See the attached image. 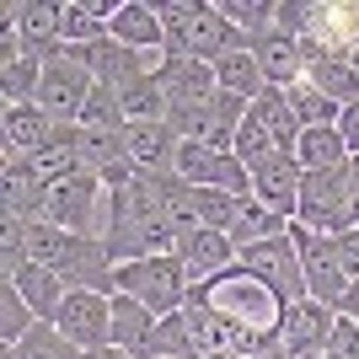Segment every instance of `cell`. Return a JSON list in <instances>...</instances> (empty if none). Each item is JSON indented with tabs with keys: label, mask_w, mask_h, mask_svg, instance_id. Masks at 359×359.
Returning a JSON list of instances; mask_svg holds the SVG:
<instances>
[{
	"label": "cell",
	"mask_w": 359,
	"mask_h": 359,
	"mask_svg": "<svg viewBox=\"0 0 359 359\" xmlns=\"http://www.w3.org/2000/svg\"><path fill=\"white\" fill-rule=\"evenodd\" d=\"M252 118L263 123V129H269L273 140H279V150H290V156H295V140H300V118H295V107H290V97L285 91H263V97H257L252 102Z\"/></svg>",
	"instance_id": "31"
},
{
	"label": "cell",
	"mask_w": 359,
	"mask_h": 359,
	"mask_svg": "<svg viewBox=\"0 0 359 359\" xmlns=\"http://www.w3.org/2000/svg\"><path fill=\"white\" fill-rule=\"evenodd\" d=\"M166 22V54H188V60H225L231 48H247L231 22H225L220 0H156Z\"/></svg>",
	"instance_id": "1"
},
{
	"label": "cell",
	"mask_w": 359,
	"mask_h": 359,
	"mask_svg": "<svg viewBox=\"0 0 359 359\" xmlns=\"http://www.w3.org/2000/svg\"><path fill=\"white\" fill-rule=\"evenodd\" d=\"M338 316H348V322H359V279L348 285V295H344V306H338Z\"/></svg>",
	"instance_id": "44"
},
{
	"label": "cell",
	"mask_w": 359,
	"mask_h": 359,
	"mask_svg": "<svg viewBox=\"0 0 359 359\" xmlns=\"http://www.w3.org/2000/svg\"><path fill=\"white\" fill-rule=\"evenodd\" d=\"M348 194H354V225H359V156H348Z\"/></svg>",
	"instance_id": "45"
},
{
	"label": "cell",
	"mask_w": 359,
	"mask_h": 359,
	"mask_svg": "<svg viewBox=\"0 0 359 359\" xmlns=\"http://www.w3.org/2000/svg\"><path fill=\"white\" fill-rule=\"evenodd\" d=\"M140 359H198V344H194V327H188V316L172 311L156 322L150 332V344L140 348Z\"/></svg>",
	"instance_id": "30"
},
{
	"label": "cell",
	"mask_w": 359,
	"mask_h": 359,
	"mask_svg": "<svg viewBox=\"0 0 359 359\" xmlns=\"http://www.w3.org/2000/svg\"><path fill=\"white\" fill-rule=\"evenodd\" d=\"M91 86H97V75H91L81 60H70V48H65L60 60H48V70H43L38 107H43L54 123H75L81 107H86V97H91Z\"/></svg>",
	"instance_id": "10"
},
{
	"label": "cell",
	"mask_w": 359,
	"mask_h": 359,
	"mask_svg": "<svg viewBox=\"0 0 359 359\" xmlns=\"http://www.w3.org/2000/svg\"><path fill=\"white\" fill-rule=\"evenodd\" d=\"M285 97H290V107H295L300 129H338V118H344V107L332 102L327 91H316L311 81H295Z\"/></svg>",
	"instance_id": "34"
},
{
	"label": "cell",
	"mask_w": 359,
	"mask_h": 359,
	"mask_svg": "<svg viewBox=\"0 0 359 359\" xmlns=\"http://www.w3.org/2000/svg\"><path fill=\"white\" fill-rule=\"evenodd\" d=\"M156 322H161V316L150 311V306H140L135 295H113V348H123V354L140 359V348L150 344Z\"/></svg>",
	"instance_id": "27"
},
{
	"label": "cell",
	"mask_w": 359,
	"mask_h": 359,
	"mask_svg": "<svg viewBox=\"0 0 359 359\" xmlns=\"http://www.w3.org/2000/svg\"><path fill=\"white\" fill-rule=\"evenodd\" d=\"M156 81H161L172 113H177V107H210V97L220 91L215 86V65L188 60V54H166V65L156 70Z\"/></svg>",
	"instance_id": "14"
},
{
	"label": "cell",
	"mask_w": 359,
	"mask_h": 359,
	"mask_svg": "<svg viewBox=\"0 0 359 359\" xmlns=\"http://www.w3.org/2000/svg\"><path fill=\"white\" fill-rule=\"evenodd\" d=\"M290 241H295V252H300V273H306V300H322V306H344L348 295V269H344V257H338V241L332 236H316V231H306L300 220H290Z\"/></svg>",
	"instance_id": "6"
},
{
	"label": "cell",
	"mask_w": 359,
	"mask_h": 359,
	"mask_svg": "<svg viewBox=\"0 0 359 359\" xmlns=\"http://www.w3.org/2000/svg\"><path fill=\"white\" fill-rule=\"evenodd\" d=\"M236 263L247 273H257L285 306L306 300V273H300V252H295V241H290V231H285V236H273V241H257V247H241Z\"/></svg>",
	"instance_id": "8"
},
{
	"label": "cell",
	"mask_w": 359,
	"mask_h": 359,
	"mask_svg": "<svg viewBox=\"0 0 359 359\" xmlns=\"http://www.w3.org/2000/svg\"><path fill=\"white\" fill-rule=\"evenodd\" d=\"M113 11L107 0H60V32H65V48H86V43H102L107 27H113Z\"/></svg>",
	"instance_id": "25"
},
{
	"label": "cell",
	"mask_w": 359,
	"mask_h": 359,
	"mask_svg": "<svg viewBox=\"0 0 359 359\" xmlns=\"http://www.w3.org/2000/svg\"><path fill=\"white\" fill-rule=\"evenodd\" d=\"M257 359H269V354H257Z\"/></svg>",
	"instance_id": "49"
},
{
	"label": "cell",
	"mask_w": 359,
	"mask_h": 359,
	"mask_svg": "<svg viewBox=\"0 0 359 359\" xmlns=\"http://www.w3.org/2000/svg\"><path fill=\"white\" fill-rule=\"evenodd\" d=\"M118 161H129L123 129H81V166H86L91 177H107Z\"/></svg>",
	"instance_id": "35"
},
{
	"label": "cell",
	"mask_w": 359,
	"mask_h": 359,
	"mask_svg": "<svg viewBox=\"0 0 359 359\" xmlns=\"http://www.w3.org/2000/svg\"><path fill=\"white\" fill-rule=\"evenodd\" d=\"M194 210H198V225H210V231H231L236 198L220 194V188H194Z\"/></svg>",
	"instance_id": "42"
},
{
	"label": "cell",
	"mask_w": 359,
	"mask_h": 359,
	"mask_svg": "<svg viewBox=\"0 0 359 359\" xmlns=\"http://www.w3.org/2000/svg\"><path fill=\"white\" fill-rule=\"evenodd\" d=\"M300 359H332V354H327V348H316V354H300Z\"/></svg>",
	"instance_id": "47"
},
{
	"label": "cell",
	"mask_w": 359,
	"mask_h": 359,
	"mask_svg": "<svg viewBox=\"0 0 359 359\" xmlns=\"http://www.w3.org/2000/svg\"><path fill=\"white\" fill-rule=\"evenodd\" d=\"M273 156H279V140H273L269 129L247 113V118H241V129H236V161L247 166V172H257V166L273 161ZM285 156H290V150H285Z\"/></svg>",
	"instance_id": "39"
},
{
	"label": "cell",
	"mask_w": 359,
	"mask_h": 359,
	"mask_svg": "<svg viewBox=\"0 0 359 359\" xmlns=\"http://www.w3.org/2000/svg\"><path fill=\"white\" fill-rule=\"evenodd\" d=\"M177 129L166 118L156 123H129L123 129V150H129V161L140 166V172H150V177H166L172 172V161H177Z\"/></svg>",
	"instance_id": "21"
},
{
	"label": "cell",
	"mask_w": 359,
	"mask_h": 359,
	"mask_svg": "<svg viewBox=\"0 0 359 359\" xmlns=\"http://www.w3.org/2000/svg\"><path fill=\"white\" fill-rule=\"evenodd\" d=\"M194 300H204L210 311H220V316H231V322H241V327H252V332H273L279 322H285V300L273 295L257 273H247L236 263V269H225V273H215L210 285H194Z\"/></svg>",
	"instance_id": "2"
},
{
	"label": "cell",
	"mask_w": 359,
	"mask_h": 359,
	"mask_svg": "<svg viewBox=\"0 0 359 359\" xmlns=\"http://www.w3.org/2000/svg\"><path fill=\"white\" fill-rule=\"evenodd\" d=\"M338 135H344L348 156H359V102H354V107H344V118H338Z\"/></svg>",
	"instance_id": "43"
},
{
	"label": "cell",
	"mask_w": 359,
	"mask_h": 359,
	"mask_svg": "<svg viewBox=\"0 0 359 359\" xmlns=\"http://www.w3.org/2000/svg\"><path fill=\"white\" fill-rule=\"evenodd\" d=\"M215 86L220 91H231V97H247V102H257L263 97V70H257V60H252V48H231L225 60H215Z\"/></svg>",
	"instance_id": "28"
},
{
	"label": "cell",
	"mask_w": 359,
	"mask_h": 359,
	"mask_svg": "<svg viewBox=\"0 0 359 359\" xmlns=\"http://www.w3.org/2000/svg\"><path fill=\"white\" fill-rule=\"evenodd\" d=\"M54 327H60L81 354H91V348H113V295H97V290H65V306H60V316H54Z\"/></svg>",
	"instance_id": "9"
},
{
	"label": "cell",
	"mask_w": 359,
	"mask_h": 359,
	"mask_svg": "<svg viewBox=\"0 0 359 359\" xmlns=\"http://www.w3.org/2000/svg\"><path fill=\"white\" fill-rule=\"evenodd\" d=\"M48 60L22 48L16 32H0V97L6 102H38V86H43Z\"/></svg>",
	"instance_id": "17"
},
{
	"label": "cell",
	"mask_w": 359,
	"mask_h": 359,
	"mask_svg": "<svg viewBox=\"0 0 359 359\" xmlns=\"http://www.w3.org/2000/svg\"><path fill=\"white\" fill-rule=\"evenodd\" d=\"M70 247H75L70 231H60V225H48V220H22V252H27L32 263H43V269H60Z\"/></svg>",
	"instance_id": "32"
},
{
	"label": "cell",
	"mask_w": 359,
	"mask_h": 359,
	"mask_svg": "<svg viewBox=\"0 0 359 359\" xmlns=\"http://www.w3.org/2000/svg\"><path fill=\"white\" fill-rule=\"evenodd\" d=\"M285 231H290L285 215H273L257 194H241V198H236V215H231V231H225V236L236 241V252H241V247L273 241V236H285Z\"/></svg>",
	"instance_id": "26"
},
{
	"label": "cell",
	"mask_w": 359,
	"mask_h": 359,
	"mask_svg": "<svg viewBox=\"0 0 359 359\" xmlns=\"http://www.w3.org/2000/svg\"><path fill=\"white\" fill-rule=\"evenodd\" d=\"M247 48H252L257 70H263V86L290 91L295 81H306V48H300V38H290V32L269 27L263 38H252Z\"/></svg>",
	"instance_id": "13"
},
{
	"label": "cell",
	"mask_w": 359,
	"mask_h": 359,
	"mask_svg": "<svg viewBox=\"0 0 359 359\" xmlns=\"http://www.w3.org/2000/svg\"><path fill=\"white\" fill-rule=\"evenodd\" d=\"M70 60H81L91 75H97V86H113L123 91L129 81H140V75H150L145 54L140 48H123L118 38H102V43H86V48H70Z\"/></svg>",
	"instance_id": "18"
},
{
	"label": "cell",
	"mask_w": 359,
	"mask_h": 359,
	"mask_svg": "<svg viewBox=\"0 0 359 359\" xmlns=\"http://www.w3.org/2000/svg\"><path fill=\"white\" fill-rule=\"evenodd\" d=\"M6 32L22 38V48L60 60L65 32H60V0H6Z\"/></svg>",
	"instance_id": "11"
},
{
	"label": "cell",
	"mask_w": 359,
	"mask_h": 359,
	"mask_svg": "<svg viewBox=\"0 0 359 359\" xmlns=\"http://www.w3.org/2000/svg\"><path fill=\"white\" fill-rule=\"evenodd\" d=\"M54 273L65 279V290H97V295H113V257H107L102 236H75V247L65 252V263Z\"/></svg>",
	"instance_id": "20"
},
{
	"label": "cell",
	"mask_w": 359,
	"mask_h": 359,
	"mask_svg": "<svg viewBox=\"0 0 359 359\" xmlns=\"http://www.w3.org/2000/svg\"><path fill=\"white\" fill-rule=\"evenodd\" d=\"M6 285L22 290V300L38 311V322H54L60 306H65V279L54 269H43V263H32L27 252H11V257H6Z\"/></svg>",
	"instance_id": "12"
},
{
	"label": "cell",
	"mask_w": 359,
	"mask_h": 359,
	"mask_svg": "<svg viewBox=\"0 0 359 359\" xmlns=\"http://www.w3.org/2000/svg\"><path fill=\"white\" fill-rule=\"evenodd\" d=\"M107 38H118L123 48H140V54H150V48H166L161 6H156V0H123L118 11H113V27H107Z\"/></svg>",
	"instance_id": "23"
},
{
	"label": "cell",
	"mask_w": 359,
	"mask_h": 359,
	"mask_svg": "<svg viewBox=\"0 0 359 359\" xmlns=\"http://www.w3.org/2000/svg\"><path fill=\"white\" fill-rule=\"evenodd\" d=\"M332 327H338V311L322 306V300H295L285 311V322L263 338V354L269 359H300V354H316V348H327Z\"/></svg>",
	"instance_id": "7"
},
{
	"label": "cell",
	"mask_w": 359,
	"mask_h": 359,
	"mask_svg": "<svg viewBox=\"0 0 359 359\" xmlns=\"http://www.w3.org/2000/svg\"><path fill=\"white\" fill-rule=\"evenodd\" d=\"M198 359H204V354H198Z\"/></svg>",
	"instance_id": "50"
},
{
	"label": "cell",
	"mask_w": 359,
	"mask_h": 359,
	"mask_svg": "<svg viewBox=\"0 0 359 359\" xmlns=\"http://www.w3.org/2000/svg\"><path fill=\"white\" fill-rule=\"evenodd\" d=\"M177 257H182V269H188V279H194V285H210L215 273L236 269V241L225 236V231L198 225V231H188V236L177 241Z\"/></svg>",
	"instance_id": "19"
},
{
	"label": "cell",
	"mask_w": 359,
	"mask_h": 359,
	"mask_svg": "<svg viewBox=\"0 0 359 359\" xmlns=\"http://www.w3.org/2000/svg\"><path fill=\"white\" fill-rule=\"evenodd\" d=\"M81 359H135V354H123V348H91V354H81Z\"/></svg>",
	"instance_id": "46"
},
{
	"label": "cell",
	"mask_w": 359,
	"mask_h": 359,
	"mask_svg": "<svg viewBox=\"0 0 359 359\" xmlns=\"http://www.w3.org/2000/svg\"><path fill=\"white\" fill-rule=\"evenodd\" d=\"M113 295H135L140 306H150L156 316H172L188 306L194 279L182 269V257H140V263H118L113 269Z\"/></svg>",
	"instance_id": "3"
},
{
	"label": "cell",
	"mask_w": 359,
	"mask_h": 359,
	"mask_svg": "<svg viewBox=\"0 0 359 359\" xmlns=\"http://www.w3.org/2000/svg\"><path fill=\"white\" fill-rule=\"evenodd\" d=\"M225 22L252 43V38H263V32L273 27V11H279V0H220Z\"/></svg>",
	"instance_id": "38"
},
{
	"label": "cell",
	"mask_w": 359,
	"mask_h": 359,
	"mask_svg": "<svg viewBox=\"0 0 359 359\" xmlns=\"http://www.w3.org/2000/svg\"><path fill=\"white\" fill-rule=\"evenodd\" d=\"M118 107H123V118L129 123H156L172 113V102H166V91L156 75H140V81H129V86L118 91Z\"/></svg>",
	"instance_id": "33"
},
{
	"label": "cell",
	"mask_w": 359,
	"mask_h": 359,
	"mask_svg": "<svg viewBox=\"0 0 359 359\" xmlns=\"http://www.w3.org/2000/svg\"><path fill=\"white\" fill-rule=\"evenodd\" d=\"M316 16H322V0H279V11H273V27L290 32V38H311Z\"/></svg>",
	"instance_id": "41"
},
{
	"label": "cell",
	"mask_w": 359,
	"mask_h": 359,
	"mask_svg": "<svg viewBox=\"0 0 359 359\" xmlns=\"http://www.w3.org/2000/svg\"><path fill=\"white\" fill-rule=\"evenodd\" d=\"M102 177H91L86 166L81 172H70V177H54L43 188V210H38V220L60 225V231H70V236H102Z\"/></svg>",
	"instance_id": "4"
},
{
	"label": "cell",
	"mask_w": 359,
	"mask_h": 359,
	"mask_svg": "<svg viewBox=\"0 0 359 359\" xmlns=\"http://www.w3.org/2000/svg\"><path fill=\"white\" fill-rule=\"evenodd\" d=\"M295 220L316 236H344L354 225V194H348V166H332V172H306L300 182V210Z\"/></svg>",
	"instance_id": "5"
},
{
	"label": "cell",
	"mask_w": 359,
	"mask_h": 359,
	"mask_svg": "<svg viewBox=\"0 0 359 359\" xmlns=\"http://www.w3.org/2000/svg\"><path fill=\"white\" fill-rule=\"evenodd\" d=\"M6 359H81V348L65 338L54 322H38V327L22 338V344H11L6 348Z\"/></svg>",
	"instance_id": "36"
},
{
	"label": "cell",
	"mask_w": 359,
	"mask_h": 359,
	"mask_svg": "<svg viewBox=\"0 0 359 359\" xmlns=\"http://www.w3.org/2000/svg\"><path fill=\"white\" fill-rule=\"evenodd\" d=\"M306 81H311L316 91H327L338 107H354L359 102V70H354V60H344V54L306 48Z\"/></svg>",
	"instance_id": "24"
},
{
	"label": "cell",
	"mask_w": 359,
	"mask_h": 359,
	"mask_svg": "<svg viewBox=\"0 0 359 359\" xmlns=\"http://www.w3.org/2000/svg\"><path fill=\"white\" fill-rule=\"evenodd\" d=\"M43 172L27 156H0V210L6 220H38L43 210Z\"/></svg>",
	"instance_id": "15"
},
{
	"label": "cell",
	"mask_w": 359,
	"mask_h": 359,
	"mask_svg": "<svg viewBox=\"0 0 359 359\" xmlns=\"http://www.w3.org/2000/svg\"><path fill=\"white\" fill-rule=\"evenodd\" d=\"M300 182H306V172H300V161L295 156H273V161H263L252 172V194L269 204L273 215H285V220H295V210H300Z\"/></svg>",
	"instance_id": "22"
},
{
	"label": "cell",
	"mask_w": 359,
	"mask_h": 359,
	"mask_svg": "<svg viewBox=\"0 0 359 359\" xmlns=\"http://www.w3.org/2000/svg\"><path fill=\"white\" fill-rule=\"evenodd\" d=\"M295 161L300 172H332V166H348V145L338 129H300Z\"/></svg>",
	"instance_id": "29"
},
{
	"label": "cell",
	"mask_w": 359,
	"mask_h": 359,
	"mask_svg": "<svg viewBox=\"0 0 359 359\" xmlns=\"http://www.w3.org/2000/svg\"><path fill=\"white\" fill-rule=\"evenodd\" d=\"M354 70H359V32H354Z\"/></svg>",
	"instance_id": "48"
},
{
	"label": "cell",
	"mask_w": 359,
	"mask_h": 359,
	"mask_svg": "<svg viewBox=\"0 0 359 359\" xmlns=\"http://www.w3.org/2000/svg\"><path fill=\"white\" fill-rule=\"evenodd\" d=\"M81 129H129V118H123V107H118V91L113 86H91L86 107H81Z\"/></svg>",
	"instance_id": "40"
},
{
	"label": "cell",
	"mask_w": 359,
	"mask_h": 359,
	"mask_svg": "<svg viewBox=\"0 0 359 359\" xmlns=\"http://www.w3.org/2000/svg\"><path fill=\"white\" fill-rule=\"evenodd\" d=\"M54 129H60V123L48 118L38 102H6L0 107V150H6V156H27L32 161V156L54 140Z\"/></svg>",
	"instance_id": "16"
},
{
	"label": "cell",
	"mask_w": 359,
	"mask_h": 359,
	"mask_svg": "<svg viewBox=\"0 0 359 359\" xmlns=\"http://www.w3.org/2000/svg\"><path fill=\"white\" fill-rule=\"evenodd\" d=\"M32 327H38V311L22 300V290H16V285H6V279H0V348L22 344Z\"/></svg>",
	"instance_id": "37"
}]
</instances>
